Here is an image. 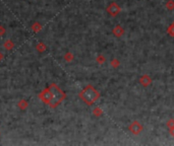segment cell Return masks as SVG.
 I'll list each match as a JSON object with an SVG mask.
<instances>
[{
  "instance_id": "cell-1",
  "label": "cell",
  "mask_w": 174,
  "mask_h": 146,
  "mask_svg": "<svg viewBox=\"0 0 174 146\" xmlns=\"http://www.w3.org/2000/svg\"><path fill=\"white\" fill-rule=\"evenodd\" d=\"M80 97L88 106H93L100 99V92L92 85H88L80 92Z\"/></svg>"
},
{
  "instance_id": "cell-3",
  "label": "cell",
  "mask_w": 174,
  "mask_h": 146,
  "mask_svg": "<svg viewBox=\"0 0 174 146\" xmlns=\"http://www.w3.org/2000/svg\"><path fill=\"white\" fill-rule=\"evenodd\" d=\"M107 12H108L109 14H110L111 16H116L117 14H119L121 12V7L118 5L116 2H111L110 4L108 5V7H107Z\"/></svg>"
},
{
  "instance_id": "cell-4",
  "label": "cell",
  "mask_w": 174,
  "mask_h": 146,
  "mask_svg": "<svg viewBox=\"0 0 174 146\" xmlns=\"http://www.w3.org/2000/svg\"><path fill=\"white\" fill-rule=\"evenodd\" d=\"M140 83L142 86L148 87L152 83V78L148 74H144V75H142L140 77Z\"/></svg>"
},
{
  "instance_id": "cell-9",
  "label": "cell",
  "mask_w": 174,
  "mask_h": 146,
  "mask_svg": "<svg viewBox=\"0 0 174 146\" xmlns=\"http://www.w3.org/2000/svg\"><path fill=\"white\" fill-rule=\"evenodd\" d=\"M111 65L113 66L114 68H116V67H118V65H119V61L117 59H113L111 62Z\"/></svg>"
},
{
  "instance_id": "cell-8",
  "label": "cell",
  "mask_w": 174,
  "mask_h": 146,
  "mask_svg": "<svg viewBox=\"0 0 174 146\" xmlns=\"http://www.w3.org/2000/svg\"><path fill=\"white\" fill-rule=\"evenodd\" d=\"M166 125H167L168 129L174 128V119H169L167 121V123H166Z\"/></svg>"
},
{
  "instance_id": "cell-2",
  "label": "cell",
  "mask_w": 174,
  "mask_h": 146,
  "mask_svg": "<svg viewBox=\"0 0 174 146\" xmlns=\"http://www.w3.org/2000/svg\"><path fill=\"white\" fill-rule=\"evenodd\" d=\"M143 129H144V127H143V125L139 121H133L130 123V125L128 126V130H129L130 133L133 134V135H139V134H140Z\"/></svg>"
},
{
  "instance_id": "cell-10",
  "label": "cell",
  "mask_w": 174,
  "mask_h": 146,
  "mask_svg": "<svg viewBox=\"0 0 174 146\" xmlns=\"http://www.w3.org/2000/svg\"><path fill=\"white\" fill-rule=\"evenodd\" d=\"M169 132H170V135L172 136V137H174V128L169 129Z\"/></svg>"
},
{
  "instance_id": "cell-6",
  "label": "cell",
  "mask_w": 174,
  "mask_h": 146,
  "mask_svg": "<svg viewBox=\"0 0 174 146\" xmlns=\"http://www.w3.org/2000/svg\"><path fill=\"white\" fill-rule=\"evenodd\" d=\"M167 33L170 37H172L174 38V21L171 25H168V28H167Z\"/></svg>"
},
{
  "instance_id": "cell-7",
  "label": "cell",
  "mask_w": 174,
  "mask_h": 146,
  "mask_svg": "<svg viewBox=\"0 0 174 146\" xmlns=\"http://www.w3.org/2000/svg\"><path fill=\"white\" fill-rule=\"evenodd\" d=\"M166 8H167L168 10H173L174 9V1L173 0H169V1H167V3H166Z\"/></svg>"
},
{
  "instance_id": "cell-5",
  "label": "cell",
  "mask_w": 174,
  "mask_h": 146,
  "mask_svg": "<svg viewBox=\"0 0 174 146\" xmlns=\"http://www.w3.org/2000/svg\"><path fill=\"white\" fill-rule=\"evenodd\" d=\"M112 33H114V36H115L116 38H121L123 36V33H124V28L121 27L120 25H116L115 27H114L113 31H112Z\"/></svg>"
}]
</instances>
